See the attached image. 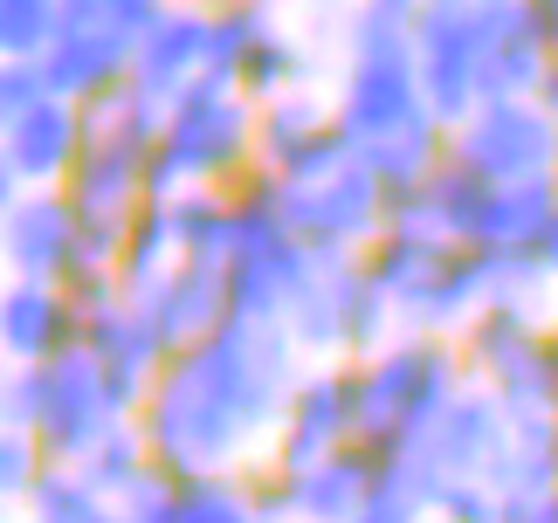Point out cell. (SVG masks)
<instances>
[{
  "label": "cell",
  "instance_id": "2e32d148",
  "mask_svg": "<svg viewBox=\"0 0 558 523\" xmlns=\"http://www.w3.org/2000/svg\"><path fill=\"white\" fill-rule=\"evenodd\" d=\"M193 83H207V8L173 0L132 49V90L153 104H173Z\"/></svg>",
  "mask_w": 558,
  "mask_h": 523
},
{
  "label": "cell",
  "instance_id": "ab89813d",
  "mask_svg": "<svg viewBox=\"0 0 558 523\" xmlns=\"http://www.w3.org/2000/svg\"><path fill=\"white\" fill-rule=\"evenodd\" d=\"M538 104H545V111L558 118V62H551V70H545V83H538Z\"/></svg>",
  "mask_w": 558,
  "mask_h": 523
},
{
  "label": "cell",
  "instance_id": "7c38bea8",
  "mask_svg": "<svg viewBox=\"0 0 558 523\" xmlns=\"http://www.w3.org/2000/svg\"><path fill=\"white\" fill-rule=\"evenodd\" d=\"M83 352H90V365L104 373V392H111V406L132 421V413L145 406V392H153V379L166 373V338L153 331V317L138 311L132 296H118L111 311L83 317Z\"/></svg>",
  "mask_w": 558,
  "mask_h": 523
},
{
  "label": "cell",
  "instance_id": "6da1fadb",
  "mask_svg": "<svg viewBox=\"0 0 558 523\" xmlns=\"http://www.w3.org/2000/svg\"><path fill=\"white\" fill-rule=\"evenodd\" d=\"M296 379H304V352L290 344L283 324L228 317L214 338L166 358L132 421L145 434L153 469H166L173 483L242 475L269 454V434L283 421Z\"/></svg>",
  "mask_w": 558,
  "mask_h": 523
},
{
  "label": "cell",
  "instance_id": "f1b7e54d",
  "mask_svg": "<svg viewBox=\"0 0 558 523\" xmlns=\"http://www.w3.org/2000/svg\"><path fill=\"white\" fill-rule=\"evenodd\" d=\"M62 35L56 0H0V62H41Z\"/></svg>",
  "mask_w": 558,
  "mask_h": 523
},
{
  "label": "cell",
  "instance_id": "e0dca14e",
  "mask_svg": "<svg viewBox=\"0 0 558 523\" xmlns=\"http://www.w3.org/2000/svg\"><path fill=\"white\" fill-rule=\"evenodd\" d=\"M76 151H83V104L41 90L21 111V124L0 138V166L14 186H62L76 172Z\"/></svg>",
  "mask_w": 558,
  "mask_h": 523
},
{
  "label": "cell",
  "instance_id": "4316f807",
  "mask_svg": "<svg viewBox=\"0 0 558 523\" xmlns=\"http://www.w3.org/2000/svg\"><path fill=\"white\" fill-rule=\"evenodd\" d=\"M21 510H28V523H118L111 496H97L76 469H62V462H49L35 475V489H28Z\"/></svg>",
  "mask_w": 558,
  "mask_h": 523
},
{
  "label": "cell",
  "instance_id": "836d02e7",
  "mask_svg": "<svg viewBox=\"0 0 558 523\" xmlns=\"http://www.w3.org/2000/svg\"><path fill=\"white\" fill-rule=\"evenodd\" d=\"M41 97V70L35 62H0V138L21 124V111Z\"/></svg>",
  "mask_w": 558,
  "mask_h": 523
},
{
  "label": "cell",
  "instance_id": "b9f144b4",
  "mask_svg": "<svg viewBox=\"0 0 558 523\" xmlns=\"http://www.w3.org/2000/svg\"><path fill=\"white\" fill-rule=\"evenodd\" d=\"M276 8H290V0H276ZM296 8H345V0H296Z\"/></svg>",
  "mask_w": 558,
  "mask_h": 523
},
{
  "label": "cell",
  "instance_id": "1f68e13d",
  "mask_svg": "<svg viewBox=\"0 0 558 523\" xmlns=\"http://www.w3.org/2000/svg\"><path fill=\"white\" fill-rule=\"evenodd\" d=\"M180 489L186 483H173L166 469H153L145 483H132L118 496V523H180Z\"/></svg>",
  "mask_w": 558,
  "mask_h": 523
},
{
  "label": "cell",
  "instance_id": "d590c367",
  "mask_svg": "<svg viewBox=\"0 0 558 523\" xmlns=\"http://www.w3.org/2000/svg\"><path fill=\"white\" fill-rule=\"evenodd\" d=\"M504 523H558V489L531 496V503H504Z\"/></svg>",
  "mask_w": 558,
  "mask_h": 523
},
{
  "label": "cell",
  "instance_id": "5bb4252c",
  "mask_svg": "<svg viewBox=\"0 0 558 523\" xmlns=\"http://www.w3.org/2000/svg\"><path fill=\"white\" fill-rule=\"evenodd\" d=\"M83 262V228L62 186H21L8 214V242H0V269L21 282H62Z\"/></svg>",
  "mask_w": 558,
  "mask_h": 523
},
{
  "label": "cell",
  "instance_id": "9c48e42d",
  "mask_svg": "<svg viewBox=\"0 0 558 523\" xmlns=\"http://www.w3.org/2000/svg\"><path fill=\"white\" fill-rule=\"evenodd\" d=\"M414 76L441 124H462L476 104H489L483 76V0H421L414 28Z\"/></svg>",
  "mask_w": 558,
  "mask_h": 523
},
{
  "label": "cell",
  "instance_id": "d6986e66",
  "mask_svg": "<svg viewBox=\"0 0 558 523\" xmlns=\"http://www.w3.org/2000/svg\"><path fill=\"white\" fill-rule=\"evenodd\" d=\"M41 70V90L49 97H70V104H104L111 90L132 83V41L111 35V28H62L56 49L35 62Z\"/></svg>",
  "mask_w": 558,
  "mask_h": 523
},
{
  "label": "cell",
  "instance_id": "5b68a950",
  "mask_svg": "<svg viewBox=\"0 0 558 523\" xmlns=\"http://www.w3.org/2000/svg\"><path fill=\"white\" fill-rule=\"evenodd\" d=\"M255 172V104L228 83H193L166 104L153 166H145V200H180L193 186H234Z\"/></svg>",
  "mask_w": 558,
  "mask_h": 523
},
{
  "label": "cell",
  "instance_id": "d4e9b609",
  "mask_svg": "<svg viewBox=\"0 0 558 523\" xmlns=\"http://www.w3.org/2000/svg\"><path fill=\"white\" fill-rule=\"evenodd\" d=\"M173 207V234H180V262H214V269H228L234 255V200L221 186H193L180 193Z\"/></svg>",
  "mask_w": 558,
  "mask_h": 523
},
{
  "label": "cell",
  "instance_id": "60d3db41",
  "mask_svg": "<svg viewBox=\"0 0 558 523\" xmlns=\"http://www.w3.org/2000/svg\"><path fill=\"white\" fill-rule=\"evenodd\" d=\"M14 193H21L14 180H0V242H8V214H14Z\"/></svg>",
  "mask_w": 558,
  "mask_h": 523
},
{
  "label": "cell",
  "instance_id": "bcb514c9",
  "mask_svg": "<svg viewBox=\"0 0 558 523\" xmlns=\"http://www.w3.org/2000/svg\"><path fill=\"white\" fill-rule=\"evenodd\" d=\"M427 523H435V516H427Z\"/></svg>",
  "mask_w": 558,
  "mask_h": 523
},
{
  "label": "cell",
  "instance_id": "9a60e30c",
  "mask_svg": "<svg viewBox=\"0 0 558 523\" xmlns=\"http://www.w3.org/2000/svg\"><path fill=\"white\" fill-rule=\"evenodd\" d=\"M83 344V311L62 282H0V365H49Z\"/></svg>",
  "mask_w": 558,
  "mask_h": 523
},
{
  "label": "cell",
  "instance_id": "d6a6232c",
  "mask_svg": "<svg viewBox=\"0 0 558 523\" xmlns=\"http://www.w3.org/2000/svg\"><path fill=\"white\" fill-rule=\"evenodd\" d=\"M435 523H504V496L489 483H448L435 496Z\"/></svg>",
  "mask_w": 558,
  "mask_h": 523
},
{
  "label": "cell",
  "instance_id": "ffe728a7",
  "mask_svg": "<svg viewBox=\"0 0 558 523\" xmlns=\"http://www.w3.org/2000/svg\"><path fill=\"white\" fill-rule=\"evenodd\" d=\"M290 475V523H352L359 510L373 503V483H379V462L366 448H338L311 469H283Z\"/></svg>",
  "mask_w": 558,
  "mask_h": 523
},
{
  "label": "cell",
  "instance_id": "44dd1931",
  "mask_svg": "<svg viewBox=\"0 0 558 523\" xmlns=\"http://www.w3.org/2000/svg\"><path fill=\"white\" fill-rule=\"evenodd\" d=\"M504 503H531V496L558 489V413H518L504 441V462L489 475Z\"/></svg>",
  "mask_w": 558,
  "mask_h": 523
},
{
  "label": "cell",
  "instance_id": "4dcf8cb0",
  "mask_svg": "<svg viewBox=\"0 0 558 523\" xmlns=\"http://www.w3.org/2000/svg\"><path fill=\"white\" fill-rule=\"evenodd\" d=\"M49 469L41 462V448H35V434H21V427H0V503H28V489H35V475Z\"/></svg>",
  "mask_w": 558,
  "mask_h": 523
},
{
  "label": "cell",
  "instance_id": "e575fe53",
  "mask_svg": "<svg viewBox=\"0 0 558 523\" xmlns=\"http://www.w3.org/2000/svg\"><path fill=\"white\" fill-rule=\"evenodd\" d=\"M166 8H173V0H104V28H111V35H124V41L138 49V35L153 28V21H159Z\"/></svg>",
  "mask_w": 558,
  "mask_h": 523
},
{
  "label": "cell",
  "instance_id": "f35d334b",
  "mask_svg": "<svg viewBox=\"0 0 558 523\" xmlns=\"http://www.w3.org/2000/svg\"><path fill=\"white\" fill-rule=\"evenodd\" d=\"M538 8V21H545V41H551V62H558V0H531Z\"/></svg>",
  "mask_w": 558,
  "mask_h": 523
},
{
  "label": "cell",
  "instance_id": "8992f818",
  "mask_svg": "<svg viewBox=\"0 0 558 523\" xmlns=\"http://www.w3.org/2000/svg\"><path fill=\"white\" fill-rule=\"evenodd\" d=\"M283 331L304 352V365H352V358H373L386 338H400V317L366 282L359 255H317L304 290L283 311Z\"/></svg>",
  "mask_w": 558,
  "mask_h": 523
},
{
  "label": "cell",
  "instance_id": "83f0119b",
  "mask_svg": "<svg viewBox=\"0 0 558 523\" xmlns=\"http://www.w3.org/2000/svg\"><path fill=\"white\" fill-rule=\"evenodd\" d=\"M76 475H83V483H90L97 496H111V503H118V496L132 489V483H145V475H153V454H145L138 421H118V427L76 462Z\"/></svg>",
  "mask_w": 558,
  "mask_h": 523
},
{
  "label": "cell",
  "instance_id": "ba28073f",
  "mask_svg": "<svg viewBox=\"0 0 558 523\" xmlns=\"http://www.w3.org/2000/svg\"><path fill=\"white\" fill-rule=\"evenodd\" d=\"M448 159L489 186L558 180V118L538 97H489L462 124H448Z\"/></svg>",
  "mask_w": 558,
  "mask_h": 523
},
{
  "label": "cell",
  "instance_id": "8fae6325",
  "mask_svg": "<svg viewBox=\"0 0 558 523\" xmlns=\"http://www.w3.org/2000/svg\"><path fill=\"white\" fill-rule=\"evenodd\" d=\"M504 441H510V413L497 406V392H483L469 379L456 400H448L441 421L421 434V448H407V454H421V469L435 475V489H448V483H489L497 462H504Z\"/></svg>",
  "mask_w": 558,
  "mask_h": 523
},
{
  "label": "cell",
  "instance_id": "52a82bcc",
  "mask_svg": "<svg viewBox=\"0 0 558 523\" xmlns=\"http://www.w3.org/2000/svg\"><path fill=\"white\" fill-rule=\"evenodd\" d=\"M276 207L283 228L304 242L311 255H366L386 234V186L366 159H331L325 172L304 180H276Z\"/></svg>",
  "mask_w": 558,
  "mask_h": 523
},
{
  "label": "cell",
  "instance_id": "30bf717a",
  "mask_svg": "<svg viewBox=\"0 0 558 523\" xmlns=\"http://www.w3.org/2000/svg\"><path fill=\"white\" fill-rule=\"evenodd\" d=\"M359 441V400H352V365H304V379L290 386L283 421L269 434L263 462L276 469H311L325 454Z\"/></svg>",
  "mask_w": 558,
  "mask_h": 523
},
{
  "label": "cell",
  "instance_id": "cb8c5ba5",
  "mask_svg": "<svg viewBox=\"0 0 558 523\" xmlns=\"http://www.w3.org/2000/svg\"><path fill=\"white\" fill-rule=\"evenodd\" d=\"M166 269H180L173 207H166V200H145L132 214V228H124V242H118V282H124V296H138V290H153Z\"/></svg>",
  "mask_w": 558,
  "mask_h": 523
},
{
  "label": "cell",
  "instance_id": "603a6c76",
  "mask_svg": "<svg viewBox=\"0 0 558 523\" xmlns=\"http://www.w3.org/2000/svg\"><path fill=\"white\" fill-rule=\"evenodd\" d=\"M421 0H345V62H414Z\"/></svg>",
  "mask_w": 558,
  "mask_h": 523
},
{
  "label": "cell",
  "instance_id": "74e56055",
  "mask_svg": "<svg viewBox=\"0 0 558 523\" xmlns=\"http://www.w3.org/2000/svg\"><path fill=\"white\" fill-rule=\"evenodd\" d=\"M531 255H538V269H545V282H551V290H558V214H551V228L538 234V248H531Z\"/></svg>",
  "mask_w": 558,
  "mask_h": 523
},
{
  "label": "cell",
  "instance_id": "277c9868",
  "mask_svg": "<svg viewBox=\"0 0 558 523\" xmlns=\"http://www.w3.org/2000/svg\"><path fill=\"white\" fill-rule=\"evenodd\" d=\"M359 262H366V282L393 303L400 331L462 338L469 317L489 303L483 255L462 248V242H441V234H427V228H400L393 221Z\"/></svg>",
  "mask_w": 558,
  "mask_h": 523
},
{
  "label": "cell",
  "instance_id": "f546056e",
  "mask_svg": "<svg viewBox=\"0 0 558 523\" xmlns=\"http://www.w3.org/2000/svg\"><path fill=\"white\" fill-rule=\"evenodd\" d=\"M180 523H263L242 489V475H207L180 489Z\"/></svg>",
  "mask_w": 558,
  "mask_h": 523
},
{
  "label": "cell",
  "instance_id": "8d00e7d4",
  "mask_svg": "<svg viewBox=\"0 0 558 523\" xmlns=\"http://www.w3.org/2000/svg\"><path fill=\"white\" fill-rule=\"evenodd\" d=\"M62 28H104V0H56Z\"/></svg>",
  "mask_w": 558,
  "mask_h": 523
},
{
  "label": "cell",
  "instance_id": "ac0fdd59",
  "mask_svg": "<svg viewBox=\"0 0 558 523\" xmlns=\"http://www.w3.org/2000/svg\"><path fill=\"white\" fill-rule=\"evenodd\" d=\"M132 303L153 317V331L166 338V352H186V344L214 338L234 317L228 311V269H214V262H180V269H166L153 290H138Z\"/></svg>",
  "mask_w": 558,
  "mask_h": 523
},
{
  "label": "cell",
  "instance_id": "484cf974",
  "mask_svg": "<svg viewBox=\"0 0 558 523\" xmlns=\"http://www.w3.org/2000/svg\"><path fill=\"white\" fill-rule=\"evenodd\" d=\"M234 90H242L248 104H269V97H283V90H311V49H304L290 28H269V35L248 49L242 76H234Z\"/></svg>",
  "mask_w": 558,
  "mask_h": 523
},
{
  "label": "cell",
  "instance_id": "7a4b0ae2",
  "mask_svg": "<svg viewBox=\"0 0 558 523\" xmlns=\"http://www.w3.org/2000/svg\"><path fill=\"white\" fill-rule=\"evenodd\" d=\"M331 118L352 159L379 172L386 200L414 193L448 159V124L435 118L414 62H345V76L331 90Z\"/></svg>",
  "mask_w": 558,
  "mask_h": 523
},
{
  "label": "cell",
  "instance_id": "7bdbcfd3",
  "mask_svg": "<svg viewBox=\"0 0 558 523\" xmlns=\"http://www.w3.org/2000/svg\"><path fill=\"white\" fill-rule=\"evenodd\" d=\"M545 352H551V379H558V331H545Z\"/></svg>",
  "mask_w": 558,
  "mask_h": 523
},
{
  "label": "cell",
  "instance_id": "ee69618b",
  "mask_svg": "<svg viewBox=\"0 0 558 523\" xmlns=\"http://www.w3.org/2000/svg\"><path fill=\"white\" fill-rule=\"evenodd\" d=\"M0 523H14V503H0Z\"/></svg>",
  "mask_w": 558,
  "mask_h": 523
},
{
  "label": "cell",
  "instance_id": "4fadbf2b",
  "mask_svg": "<svg viewBox=\"0 0 558 523\" xmlns=\"http://www.w3.org/2000/svg\"><path fill=\"white\" fill-rule=\"evenodd\" d=\"M331 159H345L331 97L283 90V97L255 104V166H263L269 180H304V172H325Z\"/></svg>",
  "mask_w": 558,
  "mask_h": 523
},
{
  "label": "cell",
  "instance_id": "f6af8a7d",
  "mask_svg": "<svg viewBox=\"0 0 558 523\" xmlns=\"http://www.w3.org/2000/svg\"><path fill=\"white\" fill-rule=\"evenodd\" d=\"M0 180H8V166H0Z\"/></svg>",
  "mask_w": 558,
  "mask_h": 523
},
{
  "label": "cell",
  "instance_id": "3957f363",
  "mask_svg": "<svg viewBox=\"0 0 558 523\" xmlns=\"http://www.w3.org/2000/svg\"><path fill=\"white\" fill-rule=\"evenodd\" d=\"M469 386L462 344L435 331H400L373 358H352V400H359V448L373 462L421 448V434L448 413V400Z\"/></svg>",
  "mask_w": 558,
  "mask_h": 523
},
{
  "label": "cell",
  "instance_id": "7402d4cb",
  "mask_svg": "<svg viewBox=\"0 0 558 523\" xmlns=\"http://www.w3.org/2000/svg\"><path fill=\"white\" fill-rule=\"evenodd\" d=\"M551 214H558V180L489 186V207H483L476 248H483V255H524V248H538V234L551 228Z\"/></svg>",
  "mask_w": 558,
  "mask_h": 523
}]
</instances>
